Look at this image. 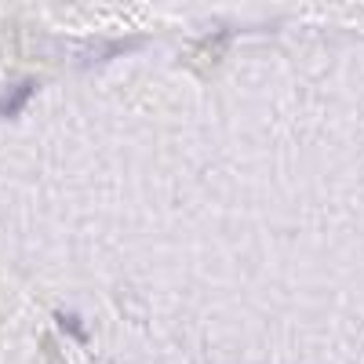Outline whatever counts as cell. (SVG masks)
<instances>
[{
    "instance_id": "7a4b0ae2",
    "label": "cell",
    "mask_w": 364,
    "mask_h": 364,
    "mask_svg": "<svg viewBox=\"0 0 364 364\" xmlns=\"http://www.w3.org/2000/svg\"><path fill=\"white\" fill-rule=\"evenodd\" d=\"M55 321H58V328H66L73 339H80V343L87 339V336H84V328H80V321H77V314H58Z\"/></svg>"
},
{
    "instance_id": "6da1fadb",
    "label": "cell",
    "mask_w": 364,
    "mask_h": 364,
    "mask_svg": "<svg viewBox=\"0 0 364 364\" xmlns=\"http://www.w3.org/2000/svg\"><path fill=\"white\" fill-rule=\"evenodd\" d=\"M33 91H37V84H33V80H26L22 87H15L11 95H8L4 102H0V113H4V117H15V113H18V109L26 106V99L33 95Z\"/></svg>"
}]
</instances>
